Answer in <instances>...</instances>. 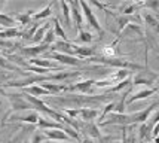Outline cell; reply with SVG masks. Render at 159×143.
<instances>
[{"label": "cell", "instance_id": "6da1fadb", "mask_svg": "<svg viewBox=\"0 0 159 143\" xmlns=\"http://www.w3.org/2000/svg\"><path fill=\"white\" fill-rule=\"evenodd\" d=\"M158 102L152 103L150 106H147L146 109L139 110V112H131V113H109L101 122L98 124V127H106V125H120V127H129L135 124H144L150 118V113L156 110Z\"/></svg>", "mask_w": 159, "mask_h": 143}, {"label": "cell", "instance_id": "7a4b0ae2", "mask_svg": "<svg viewBox=\"0 0 159 143\" xmlns=\"http://www.w3.org/2000/svg\"><path fill=\"white\" fill-rule=\"evenodd\" d=\"M0 93L5 95V98H6L7 102H9V104H11V112H20V110H33V107L28 104L27 102H25V98L22 97V94H15V93H9V94H6L5 91H3V88H0Z\"/></svg>", "mask_w": 159, "mask_h": 143}, {"label": "cell", "instance_id": "3957f363", "mask_svg": "<svg viewBox=\"0 0 159 143\" xmlns=\"http://www.w3.org/2000/svg\"><path fill=\"white\" fill-rule=\"evenodd\" d=\"M79 7H80V12H82V17H85V20L86 22L89 24L91 27L94 28L98 34H101L104 36V30L103 27L100 26V22H98L97 17L94 14V11H92V7L89 6V3H86V2H79Z\"/></svg>", "mask_w": 159, "mask_h": 143}, {"label": "cell", "instance_id": "277c9868", "mask_svg": "<svg viewBox=\"0 0 159 143\" xmlns=\"http://www.w3.org/2000/svg\"><path fill=\"white\" fill-rule=\"evenodd\" d=\"M43 58L46 60H55V61L61 63L64 66H83L85 63L82 60H79L77 57H73V55H66V54H60V52H52V51H48V54H45Z\"/></svg>", "mask_w": 159, "mask_h": 143}, {"label": "cell", "instance_id": "5b68a950", "mask_svg": "<svg viewBox=\"0 0 159 143\" xmlns=\"http://www.w3.org/2000/svg\"><path fill=\"white\" fill-rule=\"evenodd\" d=\"M158 79V75L153 72H139V75L134 76V79H131V85L137 87V85H147L152 88V85L155 87V82Z\"/></svg>", "mask_w": 159, "mask_h": 143}, {"label": "cell", "instance_id": "8992f818", "mask_svg": "<svg viewBox=\"0 0 159 143\" xmlns=\"http://www.w3.org/2000/svg\"><path fill=\"white\" fill-rule=\"evenodd\" d=\"M48 45H43V43H37V45H33V46H21L20 48V54L24 55V57H28V60L31 58H36L37 55H43L49 51Z\"/></svg>", "mask_w": 159, "mask_h": 143}, {"label": "cell", "instance_id": "52a82bcc", "mask_svg": "<svg viewBox=\"0 0 159 143\" xmlns=\"http://www.w3.org/2000/svg\"><path fill=\"white\" fill-rule=\"evenodd\" d=\"M94 82H95V79H85V81L70 83V85H66V87H64V93L79 91V93H82V94H86V93H91V89L94 87Z\"/></svg>", "mask_w": 159, "mask_h": 143}, {"label": "cell", "instance_id": "ba28073f", "mask_svg": "<svg viewBox=\"0 0 159 143\" xmlns=\"http://www.w3.org/2000/svg\"><path fill=\"white\" fill-rule=\"evenodd\" d=\"M70 6V17H73L75 24H76V33L83 30V17L79 7V2H67Z\"/></svg>", "mask_w": 159, "mask_h": 143}, {"label": "cell", "instance_id": "9c48e42d", "mask_svg": "<svg viewBox=\"0 0 159 143\" xmlns=\"http://www.w3.org/2000/svg\"><path fill=\"white\" fill-rule=\"evenodd\" d=\"M158 93V87L155 85L152 88H146V89H141L139 93H135L134 95H129L128 98H126V102H125V106H129L132 104L134 102H139V100H144V98H149V97H152L153 94H156Z\"/></svg>", "mask_w": 159, "mask_h": 143}, {"label": "cell", "instance_id": "30bf717a", "mask_svg": "<svg viewBox=\"0 0 159 143\" xmlns=\"http://www.w3.org/2000/svg\"><path fill=\"white\" fill-rule=\"evenodd\" d=\"M43 136L46 137V140H54V142H71L64 131L61 130H43Z\"/></svg>", "mask_w": 159, "mask_h": 143}, {"label": "cell", "instance_id": "8fae6325", "mask_svg": "<svg viewBox=\"0 0 159 143\" xmlns=\"http://www.w3.org/2000/svg\"><path fill=\"white\" fill-rule=\"evenodd\" d=\"M12 121H20V122H28V124H37L39 119V112L36 110H27L24 115H12L9 116Z\"/></svg>", "mask_w": 159, "mask_h": 143}, {"label": "cell", "instance_id": "7c38bea8", "mask_svg": "<svg viewBox=\"0 0 159 143\" xmlns=\"http://www.w3.org/2000/svg\"><path fill=\"white\" fill-rule=\"evenodd\" d=\"M100 115V109H91V107H82L79 112V121L82 122H94V119H97Z\"/></svg>", "mask_w": 159, "mask_h": 143}, {"label": "cell", "instance_id": "4fadbf2b", "mask_svg": "<svg viewBox=\"0 0 159 143\" xmlns=\"http://www.w3.org/2000/svg\"><path fill=\"white\" fill-rule=\"evenodd\" d=\"M131 76V72L129 70H122V69H119V70H111V73H109L107 75V79L113 83V85H116V83H119V82L125 81L126 78H129Z\"/></svg>", "mask_w": 159, "mask_h": 143}, {"label": "cell", "instance_id": "5bb4252c", "mask_svg": "<svg viewBox=\"0 0 159 143\" xmlns=\"http://www.w3.org/2000/svg\"><path fill=\"white\" fill-rule=\"evenodd\" d=\"M22 93L24 94H28V95H33V97H37V98H40V97H51L46 89H43L40 85H30V87H25V88H22Z\"/></svg>", "mask_w": 159, "mask_h": 143}, {"label": "cell", "instance_id": "9a60e30c", "mask_svg": "<svg viewBox=\"0 0 159 143\" xmlns=\"http://www.w3.org/2000/svg\"><path fill=\"white\" fill-rule=\"evenodd\" d=\"M95 48H88V46H77L75 48V57H77L79 60H82V58H91V57H94L95 55Z\"/></svg>", "mask_w": 159, "mask_h": 143}, {"label": "cell", "instance_id": "2e32d148", "mask_svg": "<svg viewBox=\"0 0 159 143\" xmlns=\"http://www.w3.org/2000/svg\"><path fill=\"white\" fill-rule=\"evenodd\" d=\"M58 6L61 7V14L62 17H64V26L69 28V30H71V17H70V6L67 2H60L58 3Z\"/></svg>", "mask_w": 159, "mask_h": 143}, {"label": "cell", "instance_id": "e0dca14e", "mask_svg": "<svg viewBox=\"0 0 159 143\" xmlns=\"http://www.w3.org/2000/svg\"><path fill=\"white\" fill-rule=\"evenodd\" d=\"M36 11H25L24 14H16V15H12L14 17V20L16 21V24H20V26H27L28 22L31 21V18H33V14H34Z\"/></svg>", "mask_w": 159, "mask_h": 143}, {"label": "cell", "instance_id": "ac0fdd59", "mask_svg": "<svg viewBox=\"0 0 159 143\" xmlns=\"http://www.w3.org/2000/svg\"><path fill=\"white\" fill-rule=\"evenodd\" d=\"M12 37H21V30L20 28H3L0 30V41H6V39H12Z\"/></svg>", "mask_w": 159, "mask_h": 143}, {"label": "cell", "instance_id": "d6986e66", "mask_svg": "<svg viewBox=\"0 0 159 143\" xmlns=\"http://www.w3.org/2000/svg\"><path fill=\"white\" fill-rule=\"evenodd\" d=\"M52 22H54V34H55V37H60L61 41L64 42H69V36L67 33L64 31V28L61 27V24H60V21L57 20V18H52Z\"/></svg>", "mask_w": 159, "mask_h": 143}, {"label": "cell", "instance_id": "ffe728a7", "mask_svg": "<svg viewBox=\"0 0 159 143\" xmlns=\"http://www.w3.org/2000/svg\"><path fill=\"white\" fill-rule=\"evenodd\" d=\"M134 125H129V127H124V134H122V142L120 143H135L137 139H135V131L132 130Z\"/></svg>", "mask_w": 159, "mask_h": 143}, {"label": "cell", "instance_id": "44dd1931", "mask_svg": "<svg viewBox=\"0 0 159 143\" xmlns=\"http://www.w3.org/2000/svg\"><path fill=\"white\" fill-rule=\"evenodd\" d=\"M49 28H51V26L49 24H45V26H42V27H39L37 30L34 31V34H33V37H31V43H34V45H37V43H40L42 39H43V36H45V33L48 31Z\"/></svg>", "mask_w": 159, "mask_h": 143}, {"label": "cell", "instance_id": "7402d4cb", "mask_svg": "<svg viewBox=\"0 0 159 143\" xmlns=\"http://www.w3.org/2000/svg\"><path fill=\"white\" fill-rule=\"evenodd\" d=\"M0 67L5 69V70H11V72H20V73H25V72H24L20 66H16V64H14V63H11L9 60H6L5 57H2V55H0Z\"/></svg>", "mask_w": 159, "mask_h": 143}, {"label": "cell", "instance_id": "603a6c76", "mask_svg": "<svg viewBox=\"0 0 159 143\" xmlns=\"http://www.w3.org/2000/svg\"><path fill=\"white\" fill-rule=\"evenodd\" d=\"M116 49H115V45H106V46L101 48V51H100V57H103V58H116Z\"/></svg>", "mask_w": 159, "mask_h": 143}, {"label": "cell", "instance_id": "cb8c5ba5", "mask_svg": "<svg viewBox=\"0 0 159 143\" xmlns=\"http://www.w3.org/2000/svg\"><path fill=\"white\" fill-rule=\"evenodd\" d=\"M116 98H118V97H116ZM116 98H115V100H111V102H109V103H106V104H104V107H101L103 112L98 115L100 116V122H101V121H103L109 113H113V112H115V107H116Z\"/></svg>", "mask_w": 159, "mask_h": 143}, {"label": "cell", "instance_id": "d4e9b609", "mask_svg": "<svg viewBox=\"0 0 159 143\" xmlns=\"http://www.w3.org/2000/svg\"><path fill=\"white\" fill-rule=\"evenodd\" d=\"M137 139L141 143H144L146 140L149 142V139H150V128L146 125V122L140 125V130H139V133H137Z\"/></svg>", "mask_w": 159, "mask_h": 143}, {"label": "cell", "instance_id": "484cf974", "mask_svg": "<svg viewBox=\"0 0 159 143\" xmlns=\"http://www.w3.org/2000/svg\"><path fill=\"white\" fill-rule=\"evenodd\" d=\"M51 14H52V5H48L45 9H42V11H39V12H34V14H33V20L34 21L43 20V18L51 17Z\"/></svg>", "mask_w": 159, "mask_h": 143}, {"label": "cell", "instance_id": "4316f807", "mask_svg": "<svg viewBox=\"0 0 159 143\" xmlns=\"http://www.w3.org/2000/svg\"><path fill=\"white\" fill-rule=\"evenodd\" d=\"M33 26L30 28H25V30H21V37L24 39V41H31V37H33V34L34 31L39 28V24H36V22H31Z\"/></svg>", "mask_w": 159, "mask_h": 143}, {"label": "cell", "instance_id": "83f0119b", "mask_svg": "<svg viewBox=\"0 0 159 143\" xmlns=\"http://www.w3.org/2000/svg\"><path fill=\"white\" fill-rule=\"evenodd\" d=\"M141 18L144 20V22L147 26H150L155 30H158V20H156V17H153L152 14H141Z\"/></svg>", "mask_w": 159, "mask_h": 143}, {"label": "cell", "instance_id": "f1b7e54d", "mask_svg": "<svg viewBox=\"0 0 159 143\" xmlns=\"http://www.w3.org/2000/svg\"><path fill=\"white\" fill-rule=\"evenodd\" d=\"M77 34H79V37H77V39H79L80 42H83V43H91V42L94 41V36H92V33H91V31H88V30H85V28H83V30H80Z\"/></svg>", "mask_w": 159, "mask_h": 143}, {"label": "cell", "instance_id": "f546056e", "mask_svg": "<svg viewBox=\"0 0 159 143\" xmlns=\"http://www.w3.org/2000/svg\"><path fill=\"white\" fill-rule=\"evenodd\" d=\"M55 42V34H54V30L52 28H49L48 31L45 33V36H43V39H42L40 43H43V45H48V46H51L52 43Z\"/></svg>", "mask_w": 159, "mask_h": 143}, {"label": "cell", "instance_id": "4dcf8cb0", "mask_svg": "<svg viewBox=\"0 0 159 143\" xmlns=\"http://www.w3.org/2000/svg\"><path fill=\"white\" fill-rule=\"evenodd\" d=\"M94 87H97V88H110V87H113V83L109 79H98V81L94 82Z\"/></svg>", "mask_w": 159, "mask_h": 143}, {"label": "cell", "instance_id": "1f68e13d", "mask_svg": "<svg viewBox=\"0 0 159 143\" xmlns=\"http://www.w3.org/2000/svg\"><path fill=\"white\" fill-rule=\"evenodd\" d=\"M143 6L152 9L153 12H156L159 9V0H155V2H143Z\"/></svg>", "mask_w": 159, "mask_h": 143}, {"label": "cell", "instance_id": "d6a6232c", "mask_svg": "<svg viewBox=\"0 0 159 143\" xmlns=\"http://www.w3.org/2000/svg\"><path fill=\"white\" fill-rule=\"evenodd\" d=\"M45 140H46V137L43 136V133H36L31 139V143H43Z\"/></svg>", "mask_w": 159, "mask_h": 143}, {"label": "cell", "instance_id": "836d02e7", "mask_svg": "<svg viewBox=\"0 0 159 143\" xmlns=\"http://www.w3.org/2000/svg\"><path fill=\"white\" fill-rule=\"evenodd\" d=\"M118 22H119V31H122L125 26L129 22V18H126V17H125V18H124V17H120V18L118 20Z\"/></svg>", "mask_w": 159, "mask_h": 143}, {"label": "cell", "instance_id": "e575fe53", "mask_svg": "<svg viewBox=\"0 0 159 143\" xmlns=\"http://www.w3.org/2000/svg\"><path fill=\"white\" fill-rule=\"evenodd\" d=\"M80 143H95V140H92L89 137H83L82 140H80Z\"/></svg>", "mask_w": 159, "mask_h": 143}, {"label": "cell", "instance_id": "d590c367", "mask_svg": "<svg viewBox=\"0 0 159 143\" xmlns=\"http://www.w3.org/2000/svg\"><path fill=\"white\" fill-rule=\"evenodd\" d=\"M52 143H71V142H52Z\"/></svg>", "mask_w": 159, "mask_h": 143}]
</instances>
